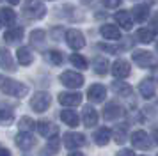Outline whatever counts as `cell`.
I'll return each instance as SVG.
<instances>
[{
	"mask_svg": "<svg viewBox=\"0 0 158 156\" xmlns=\"http://www.w3.org/2000/svg\"><path fill=\"white\" fill-rule=\"evenodd\" d=\"M0 91L7 96H16V98H23L27 92H29V87L27 85L16 82L13 78H7V76H2L0 75Z\"/></svg>",
	"mask_w": 158,
	"mask_h": 156,
	"instance_id": "obj_1",
	"label": "cell"
},
{
	"mask_svg": "<svg viewBox=\"0 0 158 156\" xmlns=\"http://www.w3.org/2000/svg\"><path fill=\"white\" fill-rule=\"evenodd\" d=\"M23 14L30 20H39L46 14V7L41 0H25L23 4Z\"/></svg>",
	"mask_w": 158,
	"mask_h": 156,
	"instance_id": "obj_2",
	"label": "cell"
},
{
	"mask_svg": "<svg viewBox=\"0 0 158 156\" xmlns=\"http://www.w3.org/2000/svg\"><path fill=\"white\" fill-rule=\"evenodd\" d=\"M131 59H133V62L139 64L140 68H144V69H151V68H156L158 66V59L151 51H146V50H137V51H133V55H131Z\"/></svg>",
	"mask_w": 158,
	"mask_h": 156,
	"instance_id": "obj_3",
	"label": "cell"
},
{
	"mask_svg": "<svg viewBox=\"0 0 158 156\" xmlns=\"http://www.w3.org/2000/svg\"><path fill=\"white\" fill-rule=\"evenodd\" d=\"M52 103V96L48 94V92H36L32 98H30V108L34 110V112L41 113L44 112V110H48V106H50Z\"/></svg>",
	"mask_w": 158,
	"mask_h": 156,
	"instance_id": "obj_4",
	"label": "cell"
},
{
	"mask_svg": "<svg viewBox=\"0 0 158 156\" xmlns=\"http://www.w3.org/2000/svg\"><path fill=\"white\" fill-rule=\"evenodd\" d=\"M59 80H60L62 85L69 87V89H78V87L84 85V76L80 73H77V71H64Z\"/></svg>",
	"mask_w": 158,
	"mask_h": 156,
	"instance_id": "obj_5",
	"label": "cell"
},
{
	"mask_svg": "<svg viewBox=\"0 0 158 156\" xmlns=\"http://www.w3.org/2000/svg\"><path fill=\"white\" fill-rule=\"evenodd\" d=\"M131 144H133L135 149H140V151H148V149H151V146H153L149 135L146 133L144 129H137V131L131 133Z\"/></svg>",
	"mask_w": 158,
	"mask_h": 156,
	"instance_id": "obj_6",
	"label": "cell"
},
{
	"mask_svg": "<svg viewBox=\"0 0 158 156\" xmlns=\"http://www.w3.org/2000/svg\"><path fill=\"white\" fill-rule=\"evenodd\" d=\"M66 41H68V46L73 50H80L85 46V37L77 28H71V30L66 32Z\"/></svg>",
	"mask_w": 158,
	"mask_h": 156,
	"instance_id": "obj_7",
	"label": "cell"
},
{
	"mask_svg": "<svg viewBox=\"0 0 158 156\" xmlns=\"http://www.w3.org/2000/svg\"><path fill=\"white\" fill-rule=\"evenodd\" d=\"M85 137L82 133H75V131H68L64 133V146L68 149H77V147H82L85 146Z\"/></svg>",
	"mask_w": 158,
	"mask_h": 156,
	"instance_id": "obj_8",
	"label": "cell"
},
{
	"mask_svg": "<svg viewBox=\"0 0 158 156\" xmlns=\"http://www.w3.org/2000/svg\"><path fill=\"white\" fill-rule=\"evenodd\" d=\"M59 103L64 106H77L82 103V94L80 92H60Z\"/></svg>",
	"mask_w": 158,
	"mask_h": 156,
	"instance_id": "obj_9",
	"label": "cell"
},
{
	"mask_svg": "<svg viewBox=\"0 0 158 156\" xmlns=\"http://www.w3.org/2000/svg\"><path fill=\"white\" fill-rule=\"evenodd\" d=\"M87 98L91 99L93 103H101L103 99L107 98V89L100 84H94L89 87V91H87Z\"/></svg>",
	"mask_w": 158,
	"mask_h": 156,
	"instance_id": "obj_10",
	"label": "cell"
},
{
	"mask_svg": "<svg viewBox=\"0 0 158 156\" xmlns=\"http://www.w3.org/2000/svg\"><path fill=\"white\" fill-rule=\"evenodd\" d=\"M139 91L142 94V98L151 99L155 96V91H156V82L153 78H144L142 82L139 84Z\"/></svg>",
	"mask_w": 158,
	"mask_h": 156,
	"instance_id": "obj_11",
	"label": "cell"
},
{
	"mask_svg": "<svg viewBox=\"0 0 158 156\" xmlns=\"http://www.w3.org/2000/svg\"><path fill=\"white\" fill-rule=\"evenodd\" d=\"M121 115H123V108H121V105H117L115 101L107 103L105 108H103V117L107 121H115V119H119Z\"/></svg>",
	"mask_w": 158,
	"mask_h": 156,
	"instance_id": "obj_12",
	"label": "cell"
},
{
	"mask_svg": "<svg viewBox=\"0 0 158 156\" xmlns=\"http://www.w3.org/2000/svg\"><path fill=\"white\" fill-rule=\"evenodd\" d=\"M15 142H16V146L20 149H23V151H27V149L36 146V138L30 133H23V131H20V133L15 137Z\"/></svg>",
	"mask_w": 158,
	"mask_h": 156,
	"instance_id": "obj_13",
	"label": "cell"
},
{
	"mask_svg": "<svg viewBox=\"0 0 158 156\" xmlns=\"http://www.w3.org/2000/svg\"><path fill=\"white\" fill-rule=\"evenodd\" d=\"M112 75H114L115 78H126L130 75V64L126 62V60H123V59L115 60V62L112 64Z\"/></svg>",
	"mask_w": 158,
	"mask_h": 156,
	"instance_id": "obj_14",
	"label": "cell"
},
{
	"mask_svg": "<svg viewBox=\"0 0 158 156\" xmlns=\"http://www.w3.org/2000/svg\"><path fill=\"white\" fill-rule=\"evenodd\" d=\"M0 66H2V69L6 71H15V60H13V55H11V51L6 48L0 50Z\"/></svg>",
	"mask_w": 158,
	"mask_h": 156,
	"instance_id": "obj_15",
	"label": "cell"
},
{
	"mask_svg": "<svg viewBox=\"0 0 158 156\" xmlns=\"http://www.w3.org/2000/svg\"><path fill=\"white\" fill-rule=\"evenodd\" d=\"M101 35L108 39V41H117V39H121V32H119V28L115 27V25H103L100 28Z\"/></svg>",
	"mask_w": 158,
	"mask_h": 156,
	"instance_id": "obj_16",
	"label": "cell"
},
{
	"mask_svg": "<svg viewBox=\"0 0 158 156\" xmlns=\"http://www.w3.org/2000/svg\"><path fill=\"white\" fill-rule=\"evenodd\" d=\"M93 138L98 146H107L108 142H110V138H112V131H110L108 128H100V129L94 131Z\"/></svg>",
	"mask_w": 158,
	"mask_h": 156,
	"instance_id": "obj_17",
	"label": "cell"
},
{
	"mask_svg": "<svg viewBox=\"0 0 158 156\" xmlns=\"http://www.w3.org/2000/svg\"><path fill=\"white\" fill-rule=\"evenodd\" d=\"M82 119H84V124L87 128H93L98 122V112L94 110L93 106H85L84 112H82Z\"/></svg>",
	"mask_w": 158,
	"mask_h": 156,
	"instance_id": "obj_18",
	"label": "cell"
},
{
	"mask_svg": "<svg viewBox=\"0 0 158 156\" xmlns=\"http://www.w3.org/2000/svg\"><path fill=\"white\" fill-rule=\"evenodd\" d=\"M131 20L139 21V23H142V21L148 20V16H149V7L148 6H135L131 9Z\"/></svg>",
	"mask_w": 158,
	"mask_h": 156,
	"instance_id": "obj_19",
	"label": "cell"
},
{
	"mask_svg": "<svg viewBox=\"0 0 158 156\" xmlns=\"http://www.w3.org/2000/svg\"><path fill=\"white\" fill-rule=\"evenodd\" d=\"M115 21H117V25H121L126 30H130L133 27V20H131V14L128 11H117L115 13Z\"/></svg>",
	"mask_w": 158,
	"mask_h": 156,
	"instance_id": "obj_20",
	"label": "cell"
},
{
	"mask_svg": "<svg viewBox=\"0 0 158 156\" xmlns=\"http://www.w3.org/2000/svg\"><path fill=\"white\" fill-rule=\"evenodd\" d=\"M60 121H62L64 124H68V126L77 128L80 119H78V115L73 112V110H62V112H60Z\"/></svg>",
	"mask_w": 158,
	"mask_h": 156,
	"instance_id": "obj_21",
	"label": "cell"
},
{
	"mask_svg": "<svg viewBox=\"0 0 158 156\" xmlns=\"http://www.w3.org/2000/svg\"><path fill=\"white\" fill-rule=\"evenodd\" d=\"M16 20V13L9 7H2L0 9V23L2 25H13Z\"/></svg>",
	"mask_w": 158,
	"mask_h": 156,
	"instance_id": "obj_22",
	"label": "cell"
},
{
	"mask_svg": "<svg viewBox=\"0 0 158 156\" xmlns=\"http://www.w3.org/2000/svg\"><path fill=\"white\" fill-rule=\"evenodd\" d=\"M15 119V113H13V108L4 103H0V124H9Z\"/></svg>",
	"mask_w": 158,
	"mask_h": 156,
	"instance_id": "obj_23",
	"label": "cell"
},
{
	"mask_svg": "<svg viewBox=\"0 0 158 156\" xmlns=\"http://www.w3.org/2000/svg\"><path fill=\"white\" fill-rule=\"evenodd\" d=\"M23 37V28L22 27H13L9 28L7 32L4 34V39L7 43H16V41H22Z\"/></svg>",
	"mask_w": 158,
	"mask_h": 156,
	"instance_id": "obj_24",
	"label": "cell"
},
{
	"mask_svg": "<svg viewBox=\"0 0 158 156\" xmlns=\"http://www.w3.org/2000/svg\"><path fill=\"white\" fill-rule=\"evenodd\" d=\"M16 59H18V62L22 64V66H29V64L34 60V57H32V53H30V50L25 48V46L16 51Z\"/></svg>",
	"mask_w": 158,
	"mask_h": 156,
	"instance_id": "obj_25",
	"label": "cell"
},
{
	"mask_svg": "<svg viewBox=\"0 0 158 156\" xmlns=\"http://www.w3.org/2000/svg\"><path fill=\"white\" fill-rule=\"evenodd\" d=\"M135 37H137L139 43H146V44H148V43H151L153 39H155V32H153L151 28H139Z\"/></svg>",
	"mask_w": 158,
	"mask_h": 156,
	"instance_id": "obj_26",
	"label": "cell"
},
{
	"mask_svg": "<svg viewBox=\"0 0 158 156\" xmlns=\"http://www.w3.org/2000/svg\"><path fill=\"white\" fill-rule=\"evenodd\" d=\"M112 89L115 91L117 96H123V98L131 96V87H130L128 84H124V82H114V84H112Z\"/></svg>",
	"mask_w": 158,
	"mask_h": 156,
	"instance_id": "obj_27",
	"label": "cell"
},
{
	"mask_svg": "<svg viewBox=\"0 0 158 156\" xmlns=\"http://www.w3.org/2000/svg\"><path fill=\"white\" fill-rule=\"evenodd\" d=\"M44 41H46V34H44L43 30H32V32H30V43H32L34 46L43 48Z\"/></svg>",
	"mask_w": 158,
	"mask_h": 156,
	"instance_id": "obj_28",
	"label": "cell"
},
{
	"mask_svg": "<svg viewBox=\"0 0 158 156\" xmlns=\"http://www.w3.org/2000/svg\"><path fill=\"white\" fill-rule=\"evenodd\" d=\"M93 66H94V71H96L98 75H105L108 71V60L105 57H94Z\"/></svg>",
	"mask_w": 158,
	"mask_h": 156,
	"instance_id": "obj_29",
	"label": "cell"
},
{
	"mask_svg": "<svg viewBox=\"0 0 158 156\" xmlns=\"http://www.w3.org/2000/svg\"><path fill=\"white\" fill-rule=\"evenodd\" d=\"M36 126H37L39 135H43V137H48L50 133H55V131H57V128L53 126L52 122H48V121H39Z\"/></svg>",
	"mask_w": 158,
	"mask_h": 156,
	"instance_id": "obj_30",
	"label": "cell"
},
{
	"mask_svg": "<svg viewBox=\"0 0 158 156\" xmlns=\"http://www.w3.org/2000/svg\"><path fill=\"white\" fill-rule=\"evenodd\" d=\"M44 57H46V60H48L50 64H53V66H59V64L62 62V55L59 53L57 50H50V51H46Z\"/></svg>",
	"mask_w": 158,
	"mask_h": 156,
	"instance_id": "obj_31",
	"label": "cell"
},
{
	"mask_svg": "<svg viewBox=\"0 0 158 156\" xmlns=\"http://www.w3.org/2000/svg\"><path fill=\"white\" fill-rule=\"evenodd\" d=\"M34 126H36V124H34V121L30 119V117H22V119H20V124H18V128L22 129L23 133H30V131L34 129Z\"/></svg>",
	"mask_w": 158,
	"mask_h": 156,
	"instance_id": "obj_32",
	"label": "cell"
},
{
	"mask_svg": "<svg viewBox=\"0 0 158 156\" xmlns=\"http://www.w3.org/2000/svg\"><path fill=\"white\" fill-rule=\"evenodd\" d=\"M46 151H48V154H55V153L59 151V137L57 135H52L50 138H48Z\"/></svg>",
	"mask_w": 158,
	"mask_h": 156,
	"instance_id": "obj_33",
	"label": "cell"
},
{
	"mask_svg": "<svg viewBox=\"0 0 158 156\" xmlns=\"http://www.w3.org/2000/svg\"><path fill=\"white\" fill-rule=\"evenodd\" d=\"M114 137H115V142L117 144H124V140H126V126L124 124H119L114 129Z\"/></svg>",
	"mask_w": 158,
	"mask_h": 156,
	"instance_id": "obj_34",
	"label": "cell"
},
{
	"mask_svg": "<svg viewBox=\"0 0 158 156\" xmlns=\"http://www.w3.org/2000/svg\"><path fill=\"white\" fill-rule=\"evenodd\" d=\"M71 64L75 68H80V69H87V60L80 53H71Z\"/></svg>",
	"mask_w": 158,
	"mask_h": 156,
	"instance_id": "obj_35",
	"label": "cell"
},
{
	"mask_svg": "<svg viewBox=\"0 0 158 156\" xmlns=\"http://www.w3.org/2000/svg\"><path fill=\"white\" fill-rule=\"evenodd\" d=\"M123 0H101V4L105 7H108V9H115L117 6H121Z\"/></svg>",
	"mask_w": 158,
	"mask_h": 156,
	"instance_id": "obj_36",
	"label": "cell"
},
{
	"mask_svg": "<svg viewBox=\"0 0 158 156\" xmlns=\"http://www.w3.org/2000/svg\"><path fill=\"white\" fill-rule=\"evenodd\" d=\"M151 30L153 32H158V13L151 18Z\"/></svg>",
	"mask_w": 158,
	"mask_h": 156,
	"instance_id": "obj_37",
	"label": "cell"
},
{
	"mask_svg": "<svg viewBox=\"0 0 158 156\" xmlns=\"http://www.w3.org/2000/svg\"><path fill=\"white\" fill-rule=\"evenodd\" d=\"M117 156H135V154H133V151H130V149H123V151L117 153Z\"/></svg>",
	"mask_w": 158,
	"mask_h": 156,
	"instance_id": "obj_38",
	"label": "cell"
},
{
	"mask_svg": "<svg viewBox=\"0 0 158 156\" xmlns=\"http://www.w3.org/2000/svg\"><path fill=\"white\" fill-rule=\"evenodd\" d=\"M0 156H11L9 149H7V147H2V146H0Z\"/></svg>",
	"mask_w": 158,
	"mask_h": 156,
	"instance_id": "obj_39",
	"label": "cell"
},
{
	"mask_svg": "<svg viewBox=\"0 0 158 156\" xmlns=\"http://www.w3.org/2000/svg\"><path fill=\"white\" fill-rule=\"evenodd\" d=\"M153 138H155L156 144H158V128H153Z\"/></svg>",
	"mask_w": 158,
	"mask_h": 156,
	"instance_id": "obj_40",
	"label": "cell"
},
{
	"mask_svg": "<svg viewBox=\"0 0 158 156\" xmlns=\"http://www.w3.org/2000/svg\"><path fill=\"white\" fill-rule=\"evenodd\" d=\"M9 4H13V6H16V4H20V0H7Z\"/></svg>",
	"mask_w": 158,
	"mask_h": 156,
	"instance_id": "obj_41",
	"label": "cell"
},
{
	"mask_svg": "<svg viewBox=\"0 0 158 156\" xmlns=\"http://www.w3.org/2000/svg\"><path fill=\"white\" fill-rule=\"evenodd\" d=\"M68 156H84V154H82V153H69Z\"/></svg>",
	"mask_w": 158,
	"mask_h": 156,
	"instance_id": "obj_42",
	"label": "cell"
},
{
	"mask_svg": "<svg viewBox=\"0 0 158 156\" xmlns=\"http://www.w3.org/2000/svg\"><path fill=\"white\" fill-rule=\"evenodd\" d=\"M156 51H158V43H156Z\"/></svg>",
	"mask_w": 158,
	"mask_h": 156,
	"instance_id": "obj_43",
	"label": "cell"
}]
</instances>
